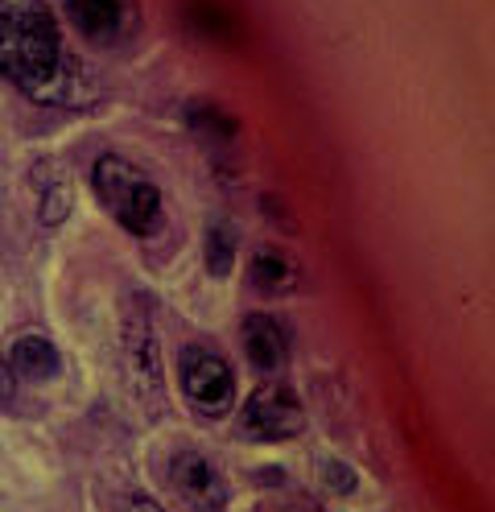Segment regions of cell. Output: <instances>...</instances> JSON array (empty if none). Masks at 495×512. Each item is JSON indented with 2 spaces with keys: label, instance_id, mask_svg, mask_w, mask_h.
I'll use <instances>...</instances> for the list:
<instances>
[{
  "label": "cell",
  "instance_id": "15",
  "mask_svg": "<svg viewBox=\"0 0 495 512\" xmlns=\"http://www.w3.org/2000/svg\"><path fill=\"white\" fill-rule=\"evenodd\" d=\"M13 393H17V376L9 372V364L5 360H0V405H13Z\"/></svg>",
  "mask_w": 495,
  "mask_h": 512
},
{
  "label": "cell",
  "instance_id": "10",
  "mask_svg": "<svg viewBox=\"0 0 495 512\" xmlns=\"http://www.w3.org/2000/svg\"><path fill=\"white\" fill-rule=\"evenodd\" d=\"M9 372L13 376H21V380H29V384H46V380H54L58 372H62V360H58V347L46 339V335H21V339H13V347H9Z\"/></svg>",
  "mask_w": 495,
  "mask_h": 512
},
{
  "label": "cell",
  "instance_id": "6",
  "mask_svg": "<svg viewBox=\"0 0 495 512\" xmlns=\"http://www.w3.org/2000/svg\"><path fill=\"white\" fill-rule=\"evenodd\" d=\"M66 17L99 50H120L141 25L137 0H66Z\"/></svg>",
  "mask_w": 495,
  "mask_h": 512
},
{
  "label": "cell",
  "instance_id": "9",
  "mask_svg": "<svg viewBox=\"0 0 495 512\" xmlns=\"http://www.w3.org/2000/svg\"><path fill=\"white\" fill-rule=\"evenodd\" d=\"M240 343H244V356L252 360V368H260V372H281L289 360V339H285L281 323L269 314H248L240 327Z\"/></svg>",
  "mask_w": 495,
  "mask_h": 512
},
{
  "label": "cell",
  "instance_id": "5",
  "mask_svg": "<svg viewBox=\"0 0 495 512\" xmlns=\"http://www.w3.org/2000/svg\"><path fill=\"white\" fill-rule=\"evenodd\" d=\"M244 434L256 442H285L306 430V409L289 384H260L244 405Z\"/></svg>",
  "mask_w": 495,
  "mask_h": 512
},
{
  "label": "cell",
  "instance_id": "12",
  "mask_svg": "<svg viewBox=\"0 0 495 512\" xmlns=\"http://www.w3.org/2000/svg\"><path fill=\"white\" fill-rule=\"evenodd\" d=\"M186 120H190L194 133L215 137V141H231V137L240 133V120L227 116V112L215 108V104H190V108H186Z\"/></svg>",
  "mask_w": 495,
  "mask_h": 512
},
{
  "label": "cell",
  "instance_id": "2",
  "mask_svg": "<svg viewBox=\"0 0 495 512\" xmlns=\"http://www.w3.org/2000/svg\"><path fill=\"white\" fill-rule=\"evenodd\" d=\"M91 190L104 203V211L132 236H153L165 223L157 182L141 166H132L128 157H116V153L99 157L91 166Z\"/></svg>",
  "mask_w": 495,
  "mask_h": 512
},
{
  "label": "cell",
  "instance_id": "7",
  "mask_svg": "<svg viewBox=\"0 0 495 512\" xmlns=\"http://www.w3.org/2000/svg\"><path fill=\"white\" fill-rule=\"evenodd\" d=\"M170 484L174 492L194 504V508H203V512H219L227 504V475L203 455V451H178L170 459Z\"/></svg>",
  "mask_w": 495,
  "mask_h": 512
},
{
  "label": "cell",
  "instance_id": "8",
  "mask_svg": "<svg viewBox=\"0 0 495 512\" xmlns=\"http://www.w3.org/2000/svg\"><path fill=\"white\" fill-rule=\"evenodd\" d=\"M248 281H252V290L264 294V298H285V294H293L297 285H302V269H297V261L285 248L260 244L248 256Z\"/></svg>",
  "mask_w": 495,
  "mask_h": 512
},
{
  "label": "cell",
  "instance_id": "3",
  "mask_svg": "<svg viewBox=\"0 0 495 512\" xmlns=\"http://www.w3.org/2000/svg\"><path fill=\"white\" fill-rule=\"evenodd\" d=\"M120 368L128 380V393L137 397L141 413H161V360H157V331H153V310L132 298L124 327H120Z\"/></svg>",
  "mask_w": 495,
  "mask_h": 512
},
{
  "label": "cell",
  "instance_id": "13",
  "mask_svg": "<svg viewBox=\"0 0 495 512\" xmlns=\"http://www.w3.org/2000/svg\"><path fill=\"white\" fill-rule=\"evenodd\" d=\"M231 261H236V232H231L227 223H215V228L207 232V269L215 277H227Z\"/></svg>",
  "mask_w": 495,
  "mask_h": 512
},
{
  "label": "cell",
  "instance_id": "4",
  "mask_svg": "<svg viewBox=\"0 0 495 512\" xmlns=\"http://www.w3.org/2000/svg\"><path fill=\"white\" fill-rule=\"evenodd\" d=\"M178 376H182L186 401L203 413V418H223V413L236 405V372H231V364L219 356V351H211L203 343H190L182 351Z\"/></svg>",
  "mask_w": 495,
  "mask_h": 512
},
{
  "label": "cell",
  "instance_id": "1",
  "mask_svg": "<svg viewBox=\"0 0 495 512\" xmlns=\"http://www.w3.org/2000/svg\"><path fill=\"white\" fill-rule=\"evenodd\" d=\"M0 75L38 104L91 108L99 83L62 46L46 0H0Z\"/></svg>",
  "mask_w": 495,
  "mask_h": 512
},
{
  "label": "cell",
  "instance_id": "14",
  "mask_svg": "<svg viewBox=\"0 0 495 512\" xmlns=\"http://www.w3.org/2000/svg\"><path fill=\"white\" fill-rule=\"evenodd\" d=\"M124 512H165L149 492H128L124 496Z\"/></svg>",
  "mask_w": 495,
  "mask_h": 512
},
{
  "label": "cell",
  "instance_id": "11",
  "mask_svg": "<svg viewBox=\"0 0 495 512\" xmlns=\"http://www.w3.org/2000/svg\"><path fill=\"white\" fill-rule=\"evenodd\" d=\"M33 195H38V215L46 228H58V223L71 215L75 195H71V178L58 162H38L33 166Z\"/></svg>",
  "mask_w": 495,
  "mask_h": 512
}]
</instances>
